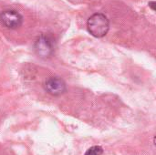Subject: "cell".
Instances as JSON below:
<instances>
[{"mask_svg":"<svg viewBox=\"0 0 156 155\" xmlns=\"http://www.w3.org/2000/svg\"><path fill=\"white\" fill-rule=\"evenodd\" d=\"M45 90L52 96H59L66 92L67 87L65 81L58 77H50L45 82Z\"/></svg>","mask_w":156,"mask_h":155,"instance_id":"277c9868","label":"cell"},{"mask_svg":"<svg viewBox=\"0 0 156 155\" xmlns=\"http://www.w3.org/2000/svg\"><path fill=\"white\" fill-rule=\"evenodd\" d=\"M87 27L91 36L95 37H103L109 31L110 22L105 15L96 13L88 19Z\"/></svg>","mask_w":156,"mask_h":155,"instance_id":"6da1fadb","label":"cell"},{"mask_svg":"<svg viewBox=\"0 0 156 155\" xmlns=\"http://www.w3.org/2000/svg\"><path fill=\"white\" fill-rule=\"evenodd\" d=\"M35 50L41 58L50 57L54 52V42L52 38L46 35L38 37L35 43Z\"/></svg>","mask_w":156,"mask_h":155,"instance_id":"7a4b0ae2","label":"cell"},{"mask_svg":"<svg viewBox=\"0 0 156 155\" xmlns=\"http://www.w3.org/2000/svg\"><path fill=\"white\" fill-rule=\"evenodd\" d=\"M103 153V149L101 146H92L90 147L84 155H101Z\"/></svg>","mask_w":156,"mask_h":155,"instance_id":"5b68a950","label":"cell"},{"mask_svg":"<svg viewBox=\"0 0 156 155\" xmlns=\"http://www.w3.org/2000/svg\"><path fill=\"white\" fill-rule=\"evenodd\" d=\"M154 5H155V2H154V1H153V2H150V3H149V6H150V7H151V8H152L154 11L155 10Z\"/></svg>","mask_w":156,"mask_h":155,"instance_id":"8992f818","label":"cell"},{"mask_svg":"<svg viewBox=\"0 0 156 155\" xmlns=\"http://www.w3.org/2000/svg\"><path fill=\"white\" fill-rule=\"evenodd\" d=\"M0 22L7 28L16 29L22 25L23 17L15 10H5L0 13Z\"/></svg>","mask_w":156,"mask_h":155,"instance_id":"3957f363","label":"cell"}]
</instances>
